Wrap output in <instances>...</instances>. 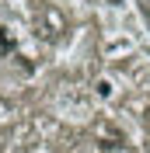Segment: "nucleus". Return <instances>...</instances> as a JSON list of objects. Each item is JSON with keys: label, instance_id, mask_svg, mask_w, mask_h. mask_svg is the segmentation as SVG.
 <instances>
[{"label": "nucleus", "instance_id": "nucleus-1", "mask_svg": "<svg viewBox=\"0 0 150 153\" xmlns=\"http://www.w3.org/2000/svg\"><path fill=\"white\" fill-rule=\"evenodd\" d=\"M10 49H14V38L7 28H0V56H10Z\"/></svg>", "mask_w": 150, "mask_h": 153}, {"label": "nucleus", "instance_id": "nucleus-2", "mask_svg": "<svg viewBox=\"0 0 150 153\" xmlns=\"http://www.w3.org/2000/svg\"><path fill=\"white\" fill-rule=\"evenodd\" d=\"M101 153H133V150H126L122 143H101Z\"/></svg>", "mask_w": 150, "mask_h": 153}, {"label": "nucleus", "instance_id": "nucleus-3", "mask_svg": "<svg viewBox=\"0 0 150 153\" xmlns=\"http://www.w3.org/2000/svg\"><path fill=\"white\" fill-rule=\"evenodd\" d=\"M143 18L150 21V0H143Z\"/></svg>", "mask_w": 150, "mask_h": 153}, {"label": "nucleus", "instance_id": "nucleus-4", "mask_svg": "<svg viewBox=\"0 0 150 153\" xmlns=\"http://www.w3.org/2000/svg\"><path fill=\"white\" fill-rule=\"evenodd\" d=\"M108 4H122V0H108Z\"/></svg>", "mask_w": 150, "mask_h": 153}]
</instances>
